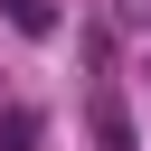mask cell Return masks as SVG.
Masks as SVG:
<instances>
[{"mask_svg": "<svg viewBox=\"0 0 151 151\" xmlns=\"http://www.w3.org/2000/svg\"><path fill=\"white\" fill-rule=\"evenodd\" d=\"M0 19H9V28H28V38H47V28H57V9H47V0H0Z\"/></svg>", "mask_w": 151, "mask_h": 151, "instance_id": "cell-3", "label": "cell"}, {"mask_svg": "<svg viewBox=\"0 0 151 151\" xmlns=\"http://www.w3.org/2000/svg\"><path fill=\"white\" fill-rule=\"evenodd\" d=\"M94 142H104V151H142V142H132V113H123L113 94H94Z\"/></svg>", "mask_w": 151, "mask_h": 151, "instance_id": "cell-1", "label": "cell"}, {"mask_svg": "<svg viewBox=\"0 0 151 151\" xmlns=\"http://www.w3.org/2000/svg\"><path fill=\"white\" fill-rule=\"evenodd\" d=\"M28 142H38V113L28 104H0V151H28Z\"/></svg>", "mask_w": 151, "mask_h": 151, "instance_id": "cell-2", "label": "cell"}]
</instances>
